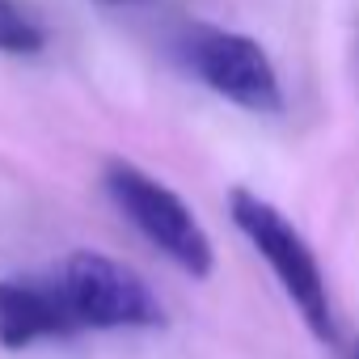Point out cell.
Instances as JSON below:
<instances>
[{
    "label": "cell",
    "mask_w": 359,
    "mask_h": 359,
    "mask_svg": "<svg viewBox=\"0 0 359 359\" xmlns=\"http://www.w3.org/2000/svg\"><path fill=\"white\" fill-rule=\"evenodd\" d=\"M229 212L233 224L245 233V241L266 258V266L275 271L283 296L296 304V313L304 317V325L321 338V342H338V321H334V304H330V283L325 271L317 262V254L309 250V241L300 237V229L262 195L233 187L229 195Z\"/></svg>",
    "instance_id": "obj_1"
},
{
    "label": "cell",
    "mask_w": 359,
    "mask_h": 359,
    "mask_svg": "<svg viewBox=\"0 0 359 359\" xmlns=\"http://www.w3.org/2000/svg\"><path fill=\"white\" fill-rule=\"evenodd\" d=\"M102 187H106L110 203L127 216V224L152 250H161L173 266H182L195 279L212 275V266H216L212 237L177 191H169L165 182H156L152 173H144L131 161H106Z\"/></svg>",
    "instance_id": "obj_2"
},
{
    "label": "cell",
    "mask_w": 359,
    "mask_h": 359,
    "mask_svg": "<svg viewBox=\"0 0 359 359\" xmlns=\"http://www.w3.org/2000/svg\"><path fill=\"white\" fill-rule=\"evenodd\" d=\"M177 51H182V64L191 68L199 85L233 102L237 110L283 114V85L258 39L220 30V26H191L177 43Z\"/></svg>",
    "instance_id": "obj_3"
},
{
    "label": "cell",
    "mask_w": 359,
    "mask_h": 359,
    "mask_svg": "<svg viewBox=\"0 0 359 359\" xmlns=\"http://www.w3.org/2000/svg\"><path fill=\"white\" fill-rule=\"evenodd\" d=\"M55 283L81 330H161L165 325V309L156 292L110 254H97V250L68 254Z\"/></svg>",
    "instance_id": "obj_4"
},
{
    "label": "cell",
    "mask_w": 359,
    "mask_h": 359,
    "mask_svg": "<svg viewBox=\"0 0 359 359\" xmlns=\"http://www.w3.org/2000/svg\"><path fill=\"white\" fill-rule=\"evenodd\" d=\"M72 334H81V325L55 279H0V346L5 351Z\"/></svg>",
    "instance_id": "obj_5"
},
{
    "label": "cell",
    "mask_w": 359,
    "mask_h": 359,
    "mask_svg": "<svg viewBox=\"0 0 359 359\" xmlns=\"http://www.w3.org/2000/svg\"><path fill=\"white\" fill-rule=\"evenodd\" d=\"M0 51H5V55H22V60L47 51L43 22L30 9H22L18 0H0Z\"/></svg>",
    "instance_id": "obj_6"
},
{
    "label": "cell",
    "mask_w": 359,
    "mask_h": 359,
    "mask_svg": "<svg viewBox=\"0 0 359 359\" xmlns=\"http://www.w3.org/2000/svg\"><path fill=\"white\" fill-rule=\"evenodd\" d=\"M102 9H135V5H152V0H93Z\"/></svg>",
    "instance_id": "obj_7"
},
{
    "label": "cell",
    "mask_w": 359,
    "mask_h": 359,
    "mask_svg": "<svg viewBox=\"0 0 359 359\" xmlns=\"http://www.w3.org/2000/svg\"><path fill=\"white\" fill-rule=\"evenodd\" d=\"M355 359H359V346H355Z\"/></svg>",
    "instance_id": "obj_8"
}]
</instances>
